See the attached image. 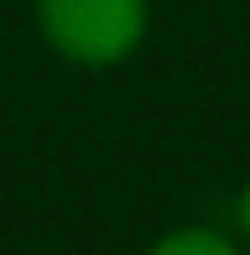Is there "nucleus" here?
Here are the masks:
<instances>
[{
	"label": "nucleus",
	"instance_id": "1",
	"mask_svg": "<svg viewBox=\"0 0 250 255\" xmlns=\"http://www.w3.org/2000/svg\"><path fill=\"white\" fill-rule=\"evenodd\" d=\"M37 21L68 63L110 68L146 37V0H37Z\"/></svg>",
	"mask_w": 250,
	"mask_h": 255
},
{
	"label": "nucleus",
	"instance_id": "2",
	"mask_svg": "<svg viewBox=\"0 0 250 255\" xmlns=\"http://www.w3.org/2000/svg\"><path fill=\"white\" fill-rule=\"evenodd\" d=\"M151 255H240L224 235H214V229H177V235L156 240Z\"/></svg>",
	"mask_w": 250,
	"mask_h": 255
},
{
	"label": "nucleus",
	"instance_id": "3",
	"mask_svg": "<svg viewBox=\"0 0 250 255\" xmlns=\"http://www.w3.org/2000/svg\"><path fill=\"white\" fill-rule=\"evenodd\" d=\"M240 229L250 235V182H245V193H240Z\"/></svg>",
	"mask_w": 250,
	"mask_h": 255
}]
</instances>
